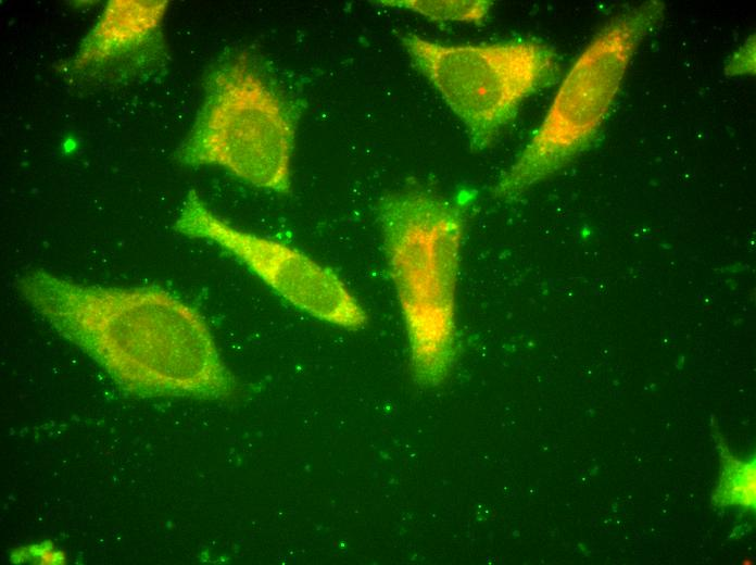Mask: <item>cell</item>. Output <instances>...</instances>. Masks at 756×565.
<instances>
[{"instance_id":"cell-1","label":"cell","mask_w":756,"mask_h":565,"mask_svg":"<svg viewBox=\"0 0 756 565\" xmlns=\"http://www.w3.org/2000/svg\"><path fill=\"white\" fill-rule=\"evenodd\" d=\"M16 287L128 390L213 399L235 390L202 315L165 289L90 286L43 269Z\"/></svg>"},{"instance_id":"cell-2","label":"cell","mask_w":756,"mask_h":565,"mask_svg":"<svg viewBox=\"0 0 756 565\" xmlns=\"http://www.w3.org/2000/svg\"><path fill=\"white\" fill-rule=\"evenodd\" d=\"M385 258L417 385L440 386L456 355V288L465 213L459 203L407 189L377 204Z\"/></svg>"},{"instance_id":"cell-3","label":"cell","mask_w":756,"mask_h":565,"mask_svg":"<svg viewBox=\"0 0 756 565\" xmlns=\"http://www.w3.org/2000/svg\"><path fill=\"white\" fill-rule=\"evenodd\" d=\"M203 86L196 120L175 152L178 162L219 166L254 187L289 193L301 101L248 51L220 58Z\"/></svg>"},{"instance_id":"cell-4","label":"cell","mask_w":756,"mask_h":565,"mask_svg":"<svg viewBox=\"0 0 756 565\" xmlns=\"http://www.w3.org/2000/svg\"><path fill=\"white\" fill-rule=\"evenodd\" d=\"M665 3L651 0L622 11L588 43L559 85L541 124L493 186L497 199L517 198L578 156L595 138L644 38Z\"/></svg>"},{"instance_id":"cell-5","label":"cell","mask_w":756,"mask_h":565,"mask_svg":"<svg viewBox=\"0 0 756 565\" xmlns=\"http://www.w3.org/2000/svg\"><path fill=\"white\" fill-rule=\"evenodd\" d=\"M414 67L464 124L472 151H482L520 104L559 72L553 48L533 39L444 45L413 33L399 36Z\"/></svg>"},{"instance_id":"cell-6","label":"cell","mask_w":756,"mask_h":565,"mask_svg":"<svg viewBox=\"0 0 756 565\" xmlns=\"http://www.w3.org/2000/svg\"><path fill=\"white\" fill-rule=\"evenodd\" d=\"M189 238L218 246L286 302L307 315L349 330L367 324V314L331 268L287 243L229 225L190 189L174 222Z\"/></svg>"},{"instance_id":"cell-7","label":"cell","mask_w":756,"mask_h":565,"mask_svg":"<svg viewBox=\"0 0 756 565\" xmlns=\"http://www.w3.org/2000/svg\"><path fill=\"white\" fill-rule=\"evenodd\" d=\"M167 1H110L64 68L87 84L127 83L164 63L161 23Z\"/></svg>"},{"instance_id":"cell-8","label":"cell","mask_w":756,"mask_h":565,"mask_svg":"<svg viewBox=\"0 0 756 565\" xmlns=\"http://www.w3.org/2000/svg\"><path fill=\"white\" fill-rule=\"evenodd\" d=\"M714 440L720 457V474L710 497L716 508H739L754 513L756 508V457L736 456L724 437L714 430Z\"/></svg>"},{"instance_id":"cell-9","label":"cell","mask_w":756,"mask_h":565,"mask_svg":"<svg viewBox=\"0 0 756 565\" xmlns=\"http://www.w3.org/2000/svg\"><path fill=\"white\" fill-rule=\"evenodd\" d=\"M386 7L413 11L434 22H466L481 24L484 22L491 1L488 0H383Z\"/></svg>"},{"instance_id":"cell-10","label":"cell","mask_w":756,"mask_h":565,"mask_svg":"<svg viewBox=\"0 0 756 565\" xmlns=\"http://www.w3.org/2000/svg\"><path fill=\"white\" fill-rule=\"evenodd\" d=\"M754 38L748 39L746 43L731 60L729 66L732 74L754 73L755 65V46Z\"/></svg>"}]
</instances>
